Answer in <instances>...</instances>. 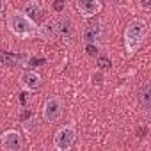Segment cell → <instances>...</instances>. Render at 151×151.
Returning a JSON list of instances; mask_svg holds the SVG:
<instances>
[{"mask_svg":"<svg viewBox=\"0 0 151 151\" xmlns=\"http://www.w3.org/2000/svg\"><path fill=\"white\" fill-rule=\"evenodd\" d=\"M140 4H142V7H144L146 11L151 9V0H140Z\"/></svg>","mask_w":151,"mask_h":151,"instance_id":"9a60e30c","label":"cell"},{"mask_svg":"<svg viewBox=\"0 0 151 151\" xmlns=\"http://www.w3.org/2000/svg\"><path fill=\"white\" fill-rule=\"evenodd\" d=\"M142 105H144V109L146 110H149V107H151V86L149 84H146L144 86V89H142Z\"/></svg>","mask_w":151,"mask_h":151,"instance_id":"7c38bea8","label":"cell"},{"mask_svg":"<svg viewBox=\"0 0 151 151\" xmlns=\"http://www.w3.org/2000/svg\"><path fill=\"white\" fill-rule=\"evenodd\" d=\"M20 86L29 91V93H34L41 87V77H39V73L36 71H23L20 75Z\"/></svg>","mask_w":151,"mask_h":151,"instance_id":"52a82bcc","label":"cell"},{"mask_svg":"<svg viewBox=\"0 0 151 151\" xmlns=\"http://www.w3.org/2000/svg\"><path fill=\"white\" fill-rule=\"evenodd\" d=\"M86 52H87V55H98L100 45L98 43H86Z\"/></svg>","mask_w":151,"mask_h":151,"instance_id":"4fadbf2b","label":"cell"},{"mask_svg":"<svg viewBox=\"0 0 151 151\" xmlns=\"http://www.w3.org/2000/svg\"><path fill=\"white\" fill-rule=\"evenodd\" d=\"M75 6L82 18H93L101 11L100 0H75Z\"/></svg>","mask_w":151,"mask_h":151,"instance_id":"8992f818","label":"cell"},{"mask_svg":"<svg viewBox=\"0 0 151 151\" xmlns=\"http://www.w3.org/2000/svg\"><path fill=\"white\" fill-rule=\"evenodd\" d=\"M9 23V30L14 34V36H18V37H22V39H29V37H34L36 34H37V23L36 22H32L23 11H20V9H14L11 14H9V20H7Z\"/></svg>","mask_w":151,"mask_h":151,"instance_id":"7a4b0ae2","label":"cell"},{"mask_svg":"<svg viewBox=\"0 0 151 151\" xmlns=\"http://www.w3.org/2000/svg\"><path fill=\"white\" fill-rule=\"evenodd\" d=\"M37 34L41 36V37H45L46 41H53L55 37H57V34H55V27H52V25H37Z\"/></svg>","mask_w":151,"mask_h":151,"instance_id":"8fae6325","label":"cell"},{"mask_svg":"<svg viewBox=\"0 0 151 151\" xmlns=\"http://www.w3.org/2000/svg\"><path fill=\"white\" fill-rule=\"evenodd\" d=\"M53 27H55L57 37H60V39H64V41H69V39L75 36V25H73V22H71L69 18H60V20H57V23H55Z\"/></svg>","mask_w":151,"mask_h":151,"instance_id":"ba28073f","label":"cell"},{"mask_svg":"<svg viewBox=\"0 0 151 151\" xmlns=\"http://www.w3.org/2000/svg\"><path fill=\"white\" fill-rule=\"evenodd\" d=\"M23 13H25L32 22L37 23V20L41 18V6H39V2H37V0H30V2H27V4L23 6Z\"/></svg>","mask_w":151,"mask_h":151,"instance_id":"30bf717a","label":"cell"},{"mask_svg":"<svg viewBox=\"0 0 151 151\" xmlns=\"http://www.w3.org/2000/svg\"><path fill=\"white\" fill-rule=\"evenodd\" d=\"M147 30H149V25L144 18H135L126 25V29H124V48H126L128 55H133L140 48V45L144 43V39L147 36Z\"/></svg>","mask_w":151,"mask_h":151,"instance_id":"6da1fadb","label":"cell"},{"mask_svg":"<svg viewBox=\"0 0 151 151\" xmlns=\"http://www.w3.org/2000/svg\"><path fill=\"white\" fill-rule=\"evenodd\" d=\"M23 144V135L16 130H7L0 135V146L6 151H22Z\"/></svg>","mask_w":151,"mask_h":151,"instance_id":"5b68a950","label":"cell"},{"mask_svg":"<svg viewBox=\"0 0 151 151\" xmlns=\"http://www.w3.org/2000/svg\"><path fill=\"white\" fill-rule=\"evenodd\" d=\"M75 140H77V130H75V126L68 124V126H62V128H59L55 132L53 146L59 151H68V149L73 147Z\"/></svg>","mask_w":151,"mask_h":151,"instance_id":"3957f363","label":"cell"},{"mask_svg":"<svg viewBox=\"0 0 151 151\" xmlns=\"http://www.w3.org/2000/svg\"><path fill=\"white\" fill-rule=\"evenodd\" d=\"M64 7H66V0H55V2H53V9H55V11L60 13Z\"/></svg>","mask_w":151,"mask_h":151,"instance_id":"5bb4252c","label":"cell"},{"mask_svg":"<svg viewBox=\"0 0 151 151\" xmlns=\"http://www.w3.org/2000/svg\"><path fill=\"white\" fill-rule=\"evenodd\" d=\"M101 36H103L101 22H93V23L86 25V29H84V41L86 43H98Z\"/></svg>","mask_w":151,"mask_h":151,"instance_id":"9c48e42d","label":"cell"},{"mask_svg":"<svg viewBox=\"0 0 151 151\" xmlns=\"http://www.w3.org/2000/svg\"><path fill=\"white\" fill-rule=\"evenodd\" d=\"M4 4H6L4 0H0V14H2V11H4Z\"/></svg>","mask_w":151,"mask_h":151,"instance_id":"2e32d148","label":"cell"},{"mask_svg":"<svg viewBox=\"0 0 151 151\" xmlns=\"http://www.w3.org/2000/svg\"><path fill=\"white\" fill-rule=\"evenodd\" d=\"M62 114H64V103H62L60 98L52 96V98H48L45 101V105H43V117H45V121L57 123L62 117Z\"/></svg>","mask_w":151,"mask_h":151,"instance_id":"277c9868","label":"cell"}]
</instances>
